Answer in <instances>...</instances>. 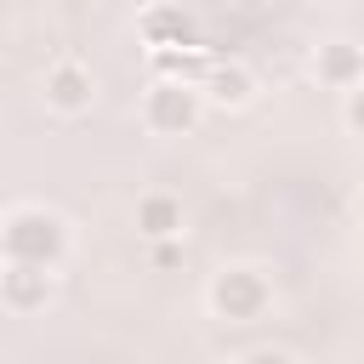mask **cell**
Segmentation results:
<instances>
[{"mask_svg": "<svg viewBox=\"0 0 364 364\" xmlns=\"http://www.w3.org/2000/svg\"><path fill=\"white\" fill-rule=\"evenodd\" d=\"M142 40L154 51H193L199 46V28L182 6H148L142 11Z\"/></svg>", "mask_w": 364, "mask_h": 364, "instance_id": "4", "label": "cell"}, {"mask_svg": "<svg viewBox=\"0 0 364 364\" xmlns=\"http://www.w3.org/2000/svg\"><path fill=\"white\" fill-rule=\"evenodd\" d=\"M154 63H159V74H171V80H182V85H188V80H210V68H216L199 46H193V51H154Z\"/></svg>", "mask_w": 364, "mask_h": 364, "instance_id": "9", "label": "cell"}, {"mask_svg": "<svg viewBox=\"0 0 364 364\" xmlns=\"http://www.w3.org/2000/svg\"><path fill=\"white\" fill-rule=\"evenodd\" d=\"M136 228H142L148 239H171V233L182 228V205H176L171 193H148V199L136 205Z\"/></svg>", "mask_w": 364, "mask_h": 364, "instance_id": "7", "label": "cell"}, {"mask_svg": "<svg viewBox=\"0 0 364 364\" xmlns=\"http://www.w3.org/2000/svg\"><path fill=\"white\" fill-rule=\"evenodd\" d=\"M347 125L364 136V80H358V85H353V97H347Z\"/></svg>", "mask_w": 364, "mask_h": 364, "instance_id": "11", "label": "cell"}, {"mask_svg": "<svg viewBox=\"0 0 364 364\" xmlns=\"http://www.w3.org/2000/svg\"><path fill=\"white\" fill-rule=\"evenodd\" d=\"M358 216H364V199H358Z\"/></svg>", "mask_w": 364, "mask_h": 364, "instance_id": "14", "label": "cell"}, {"mask_svg": "<svg viewBox=\"0 0 364 364\" xmlns=\"http://www.w3.org/2000/svg\"><path fill=\"white\" fill-rule=\"evenodd\" d=\"M205 85H210V97H216V102H228V108H239V102L250 97V74H245L239 63H216Z\"/></svg>", "mask_w": 364, "mask_h": 364, "instance_id": "10", "label": "cell"}, {"mask_svg": "<svg viewBox=\"0 0 364 364\" xmlns=\"http://www.w3.org/2000/svg\"><path fill=\"white\" fill-rule=\"evenodd\" d=\"M46 290H51L46 267L11 262V273H6V301H11V307H40V301H46Z\"/></svg>", "mask_w": 364, "mask_h": 364, "instance_id": "8", "label": "cell"}, {"mask_svg": "<svg viewBox=\"0 0 364 364\" xmlns=\"http://www.w3.org/2000/svg\"><path fill=\"white\" fill-rule=\"evenodd\" d=\"M233 6H267V0H233Z\"/></svg>", "mask_w": 364, "mask_h": 364, "instance_id": "13", "label": "cell"}, {"mask_svg": "<svg viewBox=\"0 0 364 364\" xmlns=\"http://www.w3.org/2000/svg\"><path fill=\"white\" fill-rule=\"evenodd\" d=\"M199 119V91L182 85V80H159L148 91V125L154 131H188Z\"/></svg>", "mask_w": 364, "mask_h": 364, "instance_id": "3", "label": "cell"}, {"mask_svg": "<svg viewBox=\"0 0 364 364\" xmlns=\"http://www.w3.org/2000/svg\"><path fill=\"white\" fill-rule=\"evenodd\" d=\"M210 301L222 318H256L267 307V279L256 267H228L216 284H210Z\"/></svg>", "mask_w": 364, "mask_h": 364, "instance_id": "2", "label": "cell"}, {"mask_svg": "<svg viewBox=\"0 0 364 364\" xmlns=\"http://www.w3.org/2000/svg\"><path fill=\"white\" fill-rule=\"evenodd\" d=\"M358 74H364L358 46H347V40L318 46V80H330V85H358Z\"/></svg>", "mask_w": 364, "mask_h": 364, "instance_id": "6", "label": "cell"}, {"mask_svg": "<svg viewBox=\"0 0 364 364\" xmlns=\"http://www.w3.org/2000/svg\"><path fill=\"white\" fill-rule=\"evenodd\" d=\"M239 364H290V358H279V353H245Z\"/></svg>", "mask_w": 364, "mask_h": 364, "instance_id": "12", "label": "cell"}, {"mask_svg": "<svg viewBox=\"0 0 364 364\" xmlns=\"http://www.w3.org/2000/svg\"><path fill=\"white\" fill-rule=\"evenodd\" d=\"M46 102L63 108V114H80V108L91 102V74H85L80 63H57V68L46 74Z\"/></svg>", "mask_w": 364, "mask_h": 364, "instance_id": "5", "label": "cell"}, {"mask_svg": "<svg viewBox=\"0 0 364 364\" xmlns=\"http://www.w3.org/2000/svg\"><path fill=\"white\" fill-rule=\"evenodd\" d=\"M63 222L51 210H17L6 222V256L11 262H28V267H51L63 256Z\"/></svg>", "mask_w": 364, "mask_h": 364, "instance_id": "1", "label": "cell"}]
</instances>
